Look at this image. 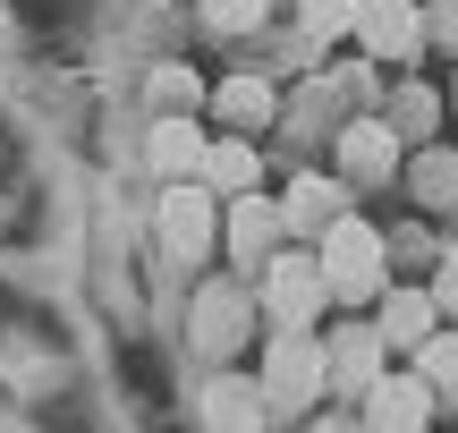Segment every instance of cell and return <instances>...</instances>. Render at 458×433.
<instances>
[{
    "label": "cell",
    "mask_w": 458,
    "mask_h": 433,
    "mask_svg": "<svg viewBox=\"0 0 458 433\" xmlns=\"http://www.w3.org/2000/svg\"><path fill=\"white\" fill-rule=\"evenodd\" d=\"M433 298H442V315H458V255H450L442 272H433Z\"/></svg>",
    "instance_id": "603a6c76"
},
{
    "label": "cell",
    "mask_w": 458,
    "mask_h": 433,
    "mask_svg": "<svg viewBox=\"0 0 458 433\" xmlns=\"http://www.w3.org/2000/svg\"><path fill=\"white\" fill-rule=\"evenodd\" d=\"M323 272H331V298H348V306H365V298H382V238H374V221H357V213H340L323 230Z\"/></svg>",
    "instance_id": "6da1fadb"
},
{
    "label": "cell",
    "mask_w": 458,
    "mask_h": 433,
    "mask_svg": "<svg viewBox=\"0 0 458 433\" xmlns=\"http://www.w3.org/2000/svg\"><path fill=\"white\" fill-rule=\"evenodd\" d=\"M433 400H442V391L425 383V374H382L374 391H365V425H391V433H416L433 417Z\"/></svg>",
    "instance_id": "8992f818"
},
{
    "label": "cell",
    "mask_w": 458,
    "mask_h": 433,
    "mask_svg": "<svg viewBox=\"0 0 458 433\" xmlns=\"http://www.w3.org/2000/svg\"><path fill=\"white\" fill-rule=\"evenodd\" d=\"M162 247L179 255V264H204V247H213V187H170L162 196Z\"/></svg>",
    "instance_id": "277c9868"
},
{
    "label": "cell",
    "mask_w": 458,
    "mask_h": 433,
    "mask_svg": "<svg viewBox=\"0 0 458 433\" xmlns=\"http://www.w3.org/2000/svg\"><path fill=\"white\" fill-rule=\"evenodd\" d=\"M382 349H391V340H382V323H374V332H340L331 374H340L348 391H374V383H382Z\"/></svg>",
    "instance_id": "8fae6325"
},
{
    "label": "cell",
    "mask_w": 458,
    "mask_h": 433,
    "mask_svg": "<svg viewBox=\"0 0 458 433\" xmlns=\"http://www.w3.org/2000/svg\"><path fill=\"white\" fill-rule=\"evenodd\" d=\"M433 315H442L433 289H382V340H391V349H425Z\"/></svg>",
    "instance_id": "52a82bcc"
},
{
    "label": "cell",
    "mask_w": 458,
    "mask_h": 433,
    "mask_svg": "<svg viewBox=\"0 0 458 433\" xmlns=\"http://www.w3.org/2000/svg\"><path fill=\"white\" fill-rule=\"evenodd\" d=\"M433 119H442V102H433V85H408V94L391 102V128H399V136H425Z\"/></svg>",
    "instance_id": "ffe728a7"
},
{
    "label": "cell",
    "mask_w": 458,
    "mask_h": 433,
    "mask_svg": "<svg viewBox=\"0 0 458 433\" xmlns=\"http://www.w3.org/2000/svg\"><path fill=\"white\" fill-rule=\"evenodd\" d=\"M323 383H331V349L314 340V323L272 332V357H263V391H272V408H306Z\"/></svg>",
    "instance_id": "7a4b0ae2"
},
{
    "label": "cell",
    "mask_w": 458,
    "mask_h": 433,
    "mask_svg": "<svg viewBox=\"0 0 458 433\" xmlns=\"http://www.w3.org/2000/svg\"><path fill=\"white\" fill-rule=\"evenodd\" d=\"M323 306H331L323 255H272V272H263V315H272V332H297V323H314Z\"/></svg>",
    "instance_id": "3957f363"
},
{
    "label": "cell",
    "mask_w": 458,
    "mask_h": 433,
    "mask_svg": "<svg viewBox=\"0 0 458 433\" xmlns=\"http://www.w3.org/2000/svg\"><path fill=\"white\" fill-rule=\"evenodd\" d=\"M416 196L425 204H458V153H425V162H416Z\"/></svg>",
    "instance_id": "ac0fdd59"
},
{
    "label": "cell",
    "mask_w": 458,
    "mask_h": 433,
    "mask_svg": "<svg viewBox=\"0 0 458 433\" xmlns=\"http://www.w3.org/2000/svg\"><path fill=\"white\" fill-rule=\"evenodd\" d=\"M196 417H204V425H263V417H272V391H263V374H255V383H238V374H229V383L204 391Z\"/></svg>",
    "instance_id": "9c48e42d"
},
{
    "label": "cell",
    "mask_w": 458,
    "mask_h": 433,
    "mask_svg": "<svg viewBox=\"0 0 458 433\" xmlns=\"http://www.w3.org/2000/svg\"><path fill=\"white\" fill-rule=\"evenodd\" d=\"M263 9H272V0H204V26L213 34H246V26H263Z\"/></svg>",
    "instance_id": "44dd1931"
},
{
    "label": "cell",
    "mask_w": 458,
    "mask_h": 433,
    "mask_svg": "<svg viewBox=\"0 0 458 433\" xmlns=\"http://www.w3.org/2000/svg\"><path fill=\"white\" fill-rule=\"evenodd\" d=\"M153 102H162V111H187V102H196V77H187V68H162V77H153Z\"/></svg>",
    "instance_id": "7402d4cb"
},
{
    "label": "cell",
    "mask_w": 458,
    "mask_h": 433,
    "mask_svg": "<svg viewBox=\"0 0 458 433\" xmlns=\"http://www.w3.org/2000/svg\"><path fill=\"white\" fill-rule=\"evenodd\" d=\"M340 170H348L357 187L391 179V128H382V119H365V128H340Z\"/></svg>",
    "instance_id": "30bf717a"
},
{
    "label": "cell",
    "mask_w": 458,
    "mask_h": 433,
    "mask_svg": "<svg viewBox=\"0 0 458 433\" xmlns=\"http://www.w3.org/2000/svg\"><path fill=\"white\" fill-rule=\"evenodd\" d=\"M416 374H425L442 400H458V332H433L425 349H416Z\"/></svg>",
    "instance_id": "2e32d148"
},
{
    "label": "cell",
    "mask_w": 458,
    "mask_h": 433,
    "mask_svg": "<svg viewBox=\"0 0 458 433\" xmlns=\"http://www.w3.org/2000/svg\"><path fill=\"white\" fill-rule=\"evenodd\" d=\"M196 340H204V349H229V340H238V289H204V306H196Z\"/></svg>",
    "instance_id": "9a60e30c"
},
{
    "label": "cell",
    "mask_w": 458,
    "mask_h": 433,
    "mask_svg": "<svg viewBox=\"0 0 458 433\" xmlns=\"http://www.w3.org/2000/svg\"><path fill=\"white\" fill-rule=\"evenodd\" d=\"M280 230H289V213H280V204H263L255 187H246V196H238V213H229V247H238V264H263Z\"/></svg>",
    "instance_id": "ba28073f"
},
{
    "label": "cell",
    "mask_w": 458,
    "mask_h": 433,
    "mask_svg": "<svg viewBox=\"0 0 458 433\" xmlns=\"http://www.w3.org/2000/svg\"><path fill=\"white\" fill-rule=\"evenodd\" d=\"M280 213H289V230H331V221H340L348 204H340V187H331V179H297Z\"/></svg>",
    "instance_id": "4fadbf2b"
},
{
    "label": "cell",
    "mask_w": 458,
    "mask_h": 433,
    "mask_svg": "<svg viewBox=\"0 0 458 433\" xmlns=\"http://www.w3.org/2000/svg\"><path fill=\"white\" fill-rule=\"evenodd\" d=\"M433 34H442V43H458V0H433Z\"/></svg>",
    "instance_id": "cb8c5ba5"
},
{
    "label": "cell",
    "mask_w": 458,
    "mask_h": 433,
    "mask_svg": "<svg viewBox=\"0 0 458 433\" xmlns=\"http://www.w3.org/2000/svg\"><path fill=\"white\" fill-rule=\"evenodd\" d=\"M425 26L433 17L416 9V0H365V17H357L365 51H382V60H416V51H425Z\"/></svg>",
    "instance_id": "5b68a950"
},
{
    "label": "cell",
    "mask_w": 458,
    "mask_h": 433,
    "mask_svg": "<svg viewBox=\"0 0 458 433\" xmlns=\"http://www.w3.org/2000/svg\"><path fill=\"white\" fill-rule=\"evenodd\" d=\"M221 119H272V85H255V77H238V85H221Z\"/></svg>",
    "instance_id": "d6986e66"
},
{
    "label": "cell",
    "mask_w": 458,
    "mask_h": 433,
    "mask_svg": "<svg viewBox=\"0 0 458 433\" xmlns=\"http://www.w3.org/2000/svg\"><path fill=\"white\" fill-rule=\"evenodd\" d=\"M297 17H306V34H314V43H331V34H357L365 0H297Z\"/></svg>",
    "instance_id": "e0dca14e"
},
{
    "label": "cell",
    "mask_w": 458,
    "mask_h": 433,
    "mask_svg": "<svg viewBox=\"0 0 458 433\" xmlns=\"http://www.w3.org/2000/svg\"><path fill=\"white\" fill-rule=\"evenodd\" d=\"M204 136L187 128V119H162V128H153V170H162V179H187V170H204Z\"/></svg>",
    "instance_id": "7c38bea8"
},
{
    "label": "cell",
    "mask_w": 458,
    "mask_h": 433,
    "mask_svg": "<svg viewBox=\"0 0 458 433\" xmlns=\"http://www.w3.org/2000/svg\"><path fill=\"white\" fill-rule=\"evenodd\" d=\"M204 187L213 196H246L255 187V145H213L204 153Z\"/></svg>",
    "instance_id": "5bb4252c"
}]
</instances>
